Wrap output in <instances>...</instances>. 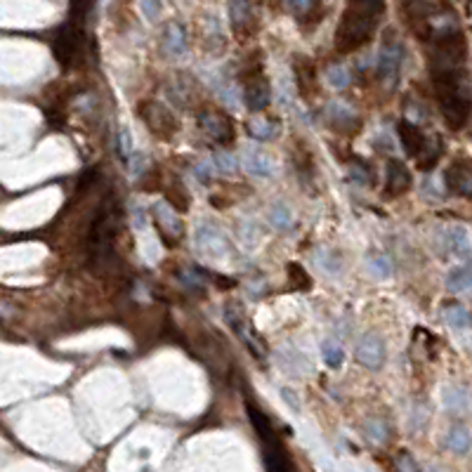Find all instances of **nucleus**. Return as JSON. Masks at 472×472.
Here are the masks:
<instances>
[{
	"mask_svg": "<svg viewBox=\"0 0 472 472\" xmlns=\"http://www.w3.org/2000/svg\"><path fill=\"white\" fill-rule=\"evenodd\" d=\"M118 230H121V208H118L112 196H107L92 220L90 234H87V260H90L95 274L109 277L118 272Z\"/></svg>",
	"mask_w": 472,
	"mask_h": 472,
	"instance_id": "f257e3e1",
	"label": "nucleus"
},
{
	"mask_svg": "<svg viewBox=\"0 0 472 472\" xmlns=\"http://www.w3.org/2000/svg\"><path fill=\"white\" fill-rule=\"evenodd\" d=\"M382 14H385V0H350L336 28L338 53L350 55L364 48L373 38Z\"/></svg>",
	"mask_w": 472,
	"mask_h": 472,
	"instance_id": "f03ea898",
	"label": "nucleus"
},
{
	"mask_svg": "<svg viewBox=\"0 0 472 472\" xmlns=\"http://www.w3.org/2000/svg\"><path fill=\"white\" fill-rule=\"evenodd\" d=\"M260 53L255 55V62L250 64V57H248V66L246 71L241 73L243 78V100H246V107L250 112H262V109L269 107L272 102V85H269V78L264 76L262 71V59Z\"/></svg>",
	"mask_w": 472,
	"mask_h": 472,
	"instance_id": "7ed1b4c3",
	"label": "nucleus"
},
{
	"mask_svg": "<svg viewBox=\"0 0 472 472\" xmlns=\"http://www.w3.org/2000/svg\"><path fill=\"white\" fill-rule=\"evenodd\" d=\"M196 123H198V130H201L213 144L230 146L236 139V130H234L232 116L227 114V112H222V109H218V107L198 109Z\"/></svg>",
	"mask_w": 472,
	"mask_h": 472,
	"instance_id": "20e7f679",
	"label": "nucleus"
},
{
	"mask_svg": "<svg viewBox=\"0 0 472 472\" xmlns=\"http://www.w3.org/2000/svg\"><path fill=\"white\" fill-rule=\"evenodd\" d=\"M137 114L142 123L149 128V132L159 139H173V135L180 130V121L168 107H163L156 100H144L137 104Z\"/></svg>",
	"mask_w": 472,
	"mask_h": 472,
	"instance_id": "39448f33",
	"label": "nucleus"
},
{
	"mask_svg": "<svg viewBox=\"0 0 472 472\" xmlns=\"http://www.w3.org/2000/svg\"><path fill=\"white\" fill-rule=\"evenodd\" d=\"M225 321L230 323V328L234 331L236 336H239V340L246 345V348L253 352L257 359L267 357V345H264L262 336L257 333L253 323L248 321V316L243 314V309L236 307V302H230V305L225 307Z\"/></svg>",
	"mask_w": 472,
	"mask_h": 472,
	"instance_id": "423d86ee",
	"label": "nucleus"
},
{
	"mask_svg": "<svg viewBox=\"0 0 472 472\" xmlns=\"http://www.w3.org/2000/svg\"><path fill=\"white\" fill-rule=\"evenodd\" d=\"M83 45H85V28L66 21V24L57 31V38L53 45L57 62L62 64L64 69H71L73 64H78L80 53H83Z\"/></svg>",
	"mask_w": 472,
	"mask_h": 472,
	"instance_id": "0eeeda50",
	"label": "nucleus"
},
{
	"mask_svg": "<svg viewBox=\"0 0 472 472\" xmlns=\"http://www.w3.org/2000/svg\"><path fill=\"white\" fill-rule=\"evenodd\" d=\"M151 220L156 225L161 241L166 243L168 248H175L177 243L182 241L184 236V222L182 218L177 215V208L168 201H159L151 205Z\"/></svg>",
	"mask_w": 472,
	"mask_h": 472,
	"instance_id": "6e6552de",
	"label": "nucleus"
},
{
	"mask_svg": "<svg viewBox=\"0 0 472 472\" xmlns=\"http://www.w3.org/2000/svg\"><path fill=\"white\" fill-rule=\"evenodd\" d=\"M402 62H404L402 43H397L392 36H387L380 48V57H378V78H380V85L385 87L387 92H392L397 83H399Z\"/></svg>",
	"mask_w": 472,
	"mask_h": 472,
	"instance_id": "1a4fd4ad",
	"label": "nucleus"
},
{
	"mask_svg": "<svg viewBox=\"0 0 472 472\" xmlns=\"http://www.w3.org/2000/svg\"><path fill=\"white\" fill-rule=\"evenodd\" d=\"M230 21L236 38L246 41L257 31V14L250 0H230Z\"/></svg>",
	"mask_w": 472,
	"mask_h": 472,
	"instance_id": "9d476101",
	"label": "nucleus"
},
{
	"mask_svg": "<svg viewBox=\"0 0 472 472\" xmlns=\"http://www.w3.org/2000/svg\"><path fill=\"white\" fill-rule=\"evenodd\" d=\"M444 184L451 194L472 201V161L470 159L454 161L444 173Z\"/></svg>",
	"mask_w": 472,
	"mask_h": 472,
	"instance_id": "9b49d317",
	"label": "nucleus"
},
{
	"mask_svg": "<svg viewBox=\"0 0 472 472\" xmlns=\"http://www.w3.org/2000/svg\"><path fill=\"white\" fill-rule=\"evenodd\" d=\"M293 73H295L298 92L305 100H314L316 95H319V80H316V69H314L312 59L298 55L293 59Z\"/></svg>",
	"mask_w": 472,
	"mask_h": 472,
	"instance_id": "f8f14e48",
	"label": "nucleus"
},
{
	"mask_svg": "<svg viewBox=\"0 0 472 472\" xmlns=\"http://www.w3.org/2000/svg\"><path fill=\"white\" fill-rule=\"evenodd\" d=\"M326 121L331 128L343 132V135H357L361 130V118L343 102H331L326 107Z\"/></svg>",
	"mask_w": 472,
	"mask_h": 472,
	"instance_id": "ddd939ff",
	"label": "nucleus"
},
{
	"mask_svg": "<svg viewBox=\"0 0 472 472\" xmlns=\"http://www.w3.org/2000/svg\"><path fill=\"white\" fill-rule=\"evenodd\" d=\"M354 357H357L361 366L375 371V368H380L382 361H385V343L375 333H368L359 340L357 350H354Z\"/></svg>",
	"mask_w": 472,
	"mask_h": 472,
	"instance_id": "4468645a",
	"label": "nucleus"
},
{
	"mask_svg": "<svg viewBox=\"0 0 472 472\" xmlns=\"http://www.w3.org/2000/svg\"><path fill=\"white\" fill-rule=\"evenodd\" d=\"M411 173L399 159H390L385 166V191L387 196H399L411 189Z\"/></svg>",
	"mask_w": 472,
	"mask_h": 472,
	"instance_id": "2eb2a0df",
	"label": "nucleus"
},
{
	"mask_svg": "<svg viewBox=\"0 0 472 472\" xmlns=\"http://www.w3.org/2000/svg\"><path fill=\"white\" fill-rule=\"evenodd\" d=\"M397 137H399L404 151H407L411 159H416L418 154L423 151V146L427 142L423 130H420L416 123H411L409 118H402V121L397 123Z\"/></svg>",
	"mask_w": 472,
	"mask_h": 472,
	"instance_id": "dca6fc26",
	"label": "nucleus"
},
{
	"mask_svg": "<svg viewBox=\"0 0 472 472\" xmlns=\"http://www.w3.org/2000/svg\"><path fill=\"white\" fill-rule=\"evenodd\" d=\"M246 413H248V420L250 425L255 427L257 437L262 441V449H269V446H279L281 444V439H279V434L274 432V427H272V420L264 416V413L255 407V404H246Z\"/></svg>",
	"mask_w": 472,
	"mask_h": 472,
	"instance_id": "f3484780",
	"label": "nucleus"
},
{
	"mask_svg": "<svg viewBox=\"0 0 472 472\" xmlns=\"http://www.w3.org/2000/svg\"><path fill=\"white\" fill-rule=\"evenodd\" d=\"M246 130L253 139L267 142V139H274L279 132H281V121L274 116H250L246 123Z\"/></svg>",
	"mask_w": 472,
	"mask_h": 472,
	"instance_id": "a211bd4d",
	"label": "nucleus"
},
{
	"mask_svg": "<svg viewBox=\"0 0 472 472\" xmlns=\"http://www.w3.org/2000/svg\"><path fill=\"white\" fill-rule=\"evenodd\" d=\"M189 48V41H187V31H184L182 24H177V21H168L166 28H163V50L168 55L173 57H180L187 53Z\"/></svg>",
	"mask_w": 472,
	"mask_h": 472,
	"instance_id": "6ab92c4d",
	"label": "nucleus"
},
{
	"mask_svg": "<svg viewBox=\"0 0 472 472\" xmlns=\"http://www.w3.org/2000/svg\"><path fill=\"white\" fill-rule=\"evenodd\" d=\"M286 7L293 10L295 14H300L302 21H312V26H316L323 17V5L321 0H284Z\"/></svg>",
	"mask_w": 472,
	"mask_h": 472,
	"instance_id": "aec40b11",
	"label": "nucleus"
},
{
	"mask_svg": "<svg viewBox=\"0 0 472 472\" xmlns=\"http://www.w3.org/2000/svg\"><path fill=\"white\" fill-rule=\"evenodd\" d=\"M441 149H444V144H441L439 137L427 139L425 146H423V151H420L418 156H416L420 171H432V168L437 166V161L441 159Z\"/></svg>",
	"mask_w": 472,
	"mask_h": 472,
	"instance_id": "412c9836",
	"label": "nucleus"
},
{
	"mask_svg": "<svg viewBox=\"0 0 472 472\" xmlns=\"http://www.w3.org/2000/svg\"><path fill=\"white\" fill-rule=\"evenodd\" d=\"M264 468L272 470V472H286V470L293 468V463L289 458V451L284 449V444L264 449Z\"/></svg>",
	"mask_w": 472,
	"mask_h": 472,
	"instance_id": "4be33fe9",
	"label": "nucleus"
},
{
	"mask_svg": "<svg viewBox=\"0 0 472 472\" xmlns=\"http://www.w3.org/2000/svg\"><path fill=\"white\" fill-rule=\"evenodd\" d=\"M163 191H166V196H168V203L175 205L177 210H180V213L189 210V191L184 189V184L180 182V177H173L171 182L163 184Z\"/></svg>",
	"mask_w": 472,
	"mask_h": 472,
	"instance_id": "5701e85b",
	"label": "nucleus"
},
{
	"mask_svg": "<svg viewBox=\"0 0 472 472\" xmlns=\"http://www.w3.org/2000/svg\"><path fill=\"white\" fill-rule=\"evenodd\" d=\"M246 171L255 177H269L272 175L269 156L262 149H248L246 151Z\"/></svg>",
	"mask_w": 472,
	"mask_h": 472,
	"instance_id": "b1692460",
	"label": "nucleus"
},
{
	"mask_svg": "<svg viewBox=\"0 0 472 472\" xmlns=\"http://www.w3.org/2000/svg\"><path fill=\"white\" fill-rule=\"evenodd\" d=\"M446 289L451 291V293H468V291H472V264L456 267L451 274L446 277Z\"/></svg>",
	"mask_w": 472,
	"mask_h": 472,
	"instance_id": "393cba45",
	"label": "nucleus"
},
{
	"mask_svg": "<svg viewBox=\"0 0 472 472\" xmlns=\"http://www.w3.org/2000/svg\"><path fill=\"white\" fill-rule=\"evenodd\" d=\"M446 446L451 449L454 454H468L472 449V434L468 427L454 425L446 434Z\"/></svg>",
	"mask_w": 472,
	"mask_h": 472,
	"instance_id": "a878e982",
	"label": "nucleus"
},
{
	"mask_svg": "<svg viewBox=\"0 0 472 472\" xmlns=\"http://www.w3.org/2000/svg\"><path fill=\"white\" fill-rule=\"evenodd\" d=\"M441 316H444V321L451 328H468L470 321H472L470 312L461 305V302H449V305H444V309H441Z\"/></svg>",
	"mask_w": 472,
	"mask_h": 472,
	"instance_id": "bb28decb",
	"label": "nucleus"
},
{
	"mask_svg": "<svg viewBox=\"0 0 472 472\" xmlns=\"http://www.w3.org/2000/svg\"><path fill=\"white\" fill-rule=\"evenodd\" d=\"M449 248H451V253L456 257H463V260H468V257L472 255V248H470V239H468V232L466 230H454L451 234H449Z\"/></svg>",
	"mask_w": 472,
	"mask_h": 472,
	"instance_id": "cd10ccee",
	"label": "nucleus"
},
{
	"mask_svg": "<svg viewBox=\"0 0 472 472\" xmlns=\"http://www.w3.org/2000/svg\"><path fill=\"white\" fill-rule=\"evenodd\" d=\"M326 80L331 87H336V90H345V87L352 83V73L345 64H333V66H328Z\"/></svg>",
	"mask_w": 472,
	"mask_h": 472,
	"instance_id": "c85d7f7f",
	"label": "nucleus"
},
{
	"mask_svg": "<svg viewBox=\"0 0 472 472\" xmlns=\"http://www.w3.org/2000/svg\"><path fill=\"white\" fill-rule=\"evenodd\" d=\"M350 177L357 184H361V187H371V184H373L371 166H368L366 161H361V159H352L350 161Z\"/></svg>",
	"mask_w": 472,
	"mask_h": 472,
	"instance_id": "c756f323",
	"label": "nucleus"
},
{
	"mask_svg": "<svg viewBox=\"0 0 472 472\" xmlns=\"http://www.w3.org/2000/svg\"><path fill=\"white\" fill-rule=\"evenodd\" d=\"M92 5H95V0H71V12H69V21H71V24L85 28L87 14H90Z\"/></svg>",
	"mask_w": 472,
	"mask_h": 472,
	"instance_id": "7c9ffc66",
	"label": "nucleus"
},
{
	"mask_svg": "<svg viewBox=\"0 0 472 472\" xmlns=\"http://www.w3.org/2000/svg\"><path fill=\"white\" fill-rule=\"evenodd\" d=\"M269 222L274 225L277 230H281V232L291 230V225H293V213H291L289 205H284V203L274 205V208L269 210Z\"/></svg>",
	"mask_w": 472,
	"mask_h": 472,
	"instance_id": "2f4dec72",
	"label": "nucleus"
},
{
	"mask_svg": "<svg viewBox=\"0 0 472 472\" xmlns=\"http://www.w3.org/2000/svg\"><path fill=\"white\" fill-rule=\"evenodd\" d=\"M180 281L182 286H187L191 291H203L205 289V272L198 267H187L180 272Z\"/></svg>",
	"mask_w": 472,
	"mask_h": 472,
	"instance_id": "473e14b6",
	"label": "nucleus"
},
{
	"mask_svg": "<svg viewBox=\"0 0 472 472\" xmlns=\"http://www.w3.org/2000/svg\"><path fill=\"white\" fill-rule=\"evenodd\" d=\"M286 272H289V279H291V284L295 286V289H300V291H309V289H312V277H309L298 262H289V264H286Z\"/></svg>",
	"mask_w": 472,
	"mask_h": 472,
	"instance_id": "72a5a7b5",
	"label": "nucleus"
},
{
	"mask_svg": "<svg viewBox=\"0 0 472 472\" xmlns=\"http://www.w3.org/2000/svg\"><path fill=\"white\" fill-rule=\"evenodd\" d=\"M321 354H323V361H326V366L331 368H338L345 361V352L338 343L333 340H326L321 345Z\"/></svg>",
	"mask_w": 472,
	"mask_h": 472,
	"instance_id": "f704fd0d",
	"label": "nucleus"
},
{
	"mask_svg": "<svg viewBox=\"0 0 472 472\" xmlns=\"http://www.w3.org/2000/svg\"><path fill=\"white\" fill-rule=\"evenodd\" d=\"M368 269L375 279H387L390 272H392V264L385 255H368Z\"/></svg>",
	"mask_w": 472,
	"mask_h": 472,
	"instance_id": "c9c22d12",
	"label": "nucleus"
},
{
	"mask_svg": "<svg viewBox=\"0 0 472 472\" xmlns=\"http://www.w3.org/2000/svg\"><path fill=\"white\" fill-rule=\"evenodd\" d=\"M116 149H118V156H121V161L123 163H130V159H132V139H130V132L128 130H121L118 132V137H116Z\"/></svg>",
	"mask_w": 472,
	"mask_h": 472,
	"instance_id": "e433bc0d",
	"label": "nucleus"
},
{
	"mask_svg": "<svg viewBox=\"0 0 472 472\" xmlns=\"http://www.w3.org/2000/svg\"><path fill=\"white\" fill-rule=\"evenodd\" d=\"M364 430H366V434H368V437H371L373 441H385V439H387V425L382 423V418L366 420Z\"/></svg>",
	"mask_w": 472,
	"mask_h": 472,
	"instance_id": "4c0bfd02",
	"label": "nucleus"
},
{
	"mask_svg": "<svg viewBox=\"0 0 472 472\" xmlns=\"http://www.w3.org/2000/svg\"><path fill=\"white\" fill-rule=\"evenodd\" d=\"M316 260H319V264H321V269H326L328 274H336L338 269H340V257H333L331 260V250H323V253H319L316 255Z\"/></svg>",
	"mask_w": 472,
	"mask_h": 472,
	"instance_id": "58836bf2",
	"label": "nucleus"
},
{
	"mask_svg": "<svg viewBox=\"0 0 472 472\" xmlns=\"http://www.w3.org/2000/svg\"><path fill=\"white\" fill-rule=\"evenodd\" d=\"M215 163L220 166V171H222V173H236V171H239V161H236L232 154H218Z\"/></svg>",
	"mask_w": 472,
	"mask_h": 472,
	"instance_id": "ea45409f",
	"label": "nucleus"
},
{
	"mask_svg": "<svg viewBox=\"0 0 472 472\" xmlns=\"http://www.w3.org/2000/svg\"><path fill=\"white\" fill-rule=\"evenodd\" d=\"M139 5H142V12L146 14V19H156L161 14V7H163V0H139Z\"/></svg>",
	"mask_w": 472,
	"mask_h": 472,
	"instance_id": "a19ab883",
	"label": "nucleus"
},
{
	"mask_svg": "<svg viewBox=\"0 0 472 472\" xmlns=\"http://www.w3.org/2000/svg\"><path fill=\"white\" fill-rule=\"evenodd\" d=\"M446 407L449 409H466V395L461 390H449L446 392Z\"/></svg>",
	"mask_w": 472,
	"mask_h": 472,
	"instance_id": "79ce46f5",
	"label": "nucleus"
},
{
	"mask_svg": "<svg viewBox=\"0 0 472 472\" xmlns=\"http://www.w3.org/2000/svg\"><path fill=\"white\" fill-rule=\"evenodd\" d=\"M399 470H418L416 463L411 461V454H399V463H397Z\"/></svg>",
	"mask_w": 472,
	"mask_h": 472,
	"instance_id": "37998d69",
	"label": "nucleus"
},
{
	"mask_svg": "<svg viewBox=\"0 0 472 472\" xmlns=\"http://www.w3.org/2000/svg\"><path fill=\"white\" fill-rule=\"evenodd\" d=\"M196 177H198V180H201V182L208 184V180H210V177H208V166H203V163H201V166H196Z\"/></svg>",
	"mask_w": 472,
	"mask_h": 472,
	"instance_id": "c03bdc74",
	"label": "nucleus"
}]
</instances>
